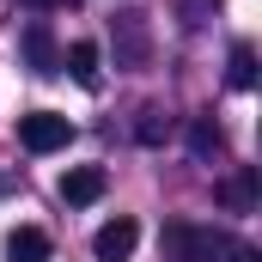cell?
Segmentation results:
<instances>
[{"instance_id":"8992f818","label":"cell","mask_w":262,"mask_h":262,"mask_svg":"<svg viewBox=\"0 0 262 262\" xmlns=\"http://www.w3.org/2000/svg\"><path fill=\"white\" fill-rule=\"evenodd\" d=\"M18 43H25V61H31V73H55V61H61V55H55L49 25H25V37H18Z\"/></svg>"},{"instance_id":"6da1fadb","label":"cell","mask_w":262,"mask_h":262,"mask_svg":"<svg viewBox=\"0 0 262 262\" xmlns=\"http://www.w3.org/2000/svg\"><path fill=\"white\" fill-rule=\"evenodd\" d=\"M165 244L177 250V262H262L244 238H232V232H195V226H171L165 232Z\"/></svg>"},{"instance_id":"4fadbf2b","label":"cell","mask_w":262,"mask_h":262,"mask_svg":"<svg viewBox=\"0 0 262 262\" xmlns=\"http://www.w3.org/2000/svg\"><path fill=\"white\" fill-rule=\"evenodd\" d=\"M25 6H37V12H49V6H67V0H25Z\"/></svg>"},{"instance_id":"30bf717a","label":"cell","mask_w":262,"mask_h":262,"mask_svg":"<svg viewBox=\"0 0 262 262\" xmlns=\"http://www.w3.org/2000/svg\"><path fill=\"white\" fill-rule=\"evenodd\" d=\"M220 201H226L232 213H250V207H256V171H250V165H244V171H232V177L220 183Z\"/></svg>"},{"instance_id":"52a82bcc","label":"cell","mask_w":262,"mask_h":262,"mask_svg":"<svg viewBox=\"0 0 262 262\" xmlns=\"http://www.w3.org/2000/svg\"><path fill=\"white\" fill-rule=\"evenodd\" d=\"M189 152H195L201 165H213V159L226 152V128H220L213 116H195V122H189Z\"/></svg>"},{"instance_id":"9c48e42d","label":"cell","mask_w":262,"mask_h":262,"mask_svg":"<svg viewBox=\"0 0 262 262\" xmlns=\"http://www.w3.org/2000/svg\"><path fill=\"white\" fill-rule=\"evenodd\" d=\"M67 73H73V85L98 92V85H104V73H98V43H73V49H67Z\"/></svg>"},{"instance_id":"7c38bea8","label":"cell","mask_w":262,"mask_h":262,"mask_svg":"<svg viewBox=\"0 0 262 262\" xmlns=\"http://www.w3.org/2000/svg\"><path fill=\"white\" fill-rule=\"evenodd\" d=\"M165 134H171V122H159V110H140V140L146 146H159Z\"/></svg>"},{"instance_id":"ba28073f","label":"cell","mask_w":262,"mask_h":262,"mask_svg":"<svg viewBox=\"0 0 262 262\" xmlns=\"http://www.w3.org/2000/svg\"><path fill=\"white\" fill-rule=\"evenodd\" d=\"M6 262H49V232L18 226V232L6 238Z\"/></svg>"},{"instance_id":"3957f363","label":"cell","mask_w":262,"mask_h":262,"mask_svg":"<svg viewBox=\"0 0 262 262\" xmlns=\"http://www.w3.org/2000/svg\"><path fill=\"white\" fill-rule=\"evenodd\" d=\"M110 31H116V67H146V55H152V43H146V18H140V12H122Z\"/></svg>"},{"instance_id":"5b68a950","label":"cell","mask_w":262,"mask_h":262,"mask_svg":"<svg viewBox=\"0 0 262 262\" xmlns=\"http://www.w3.org/2000/svg\"><path fill=\"white\" fill-rule=\"evenodd\" d=\"M104 189H110V177H104L98 165H79V171H67V177H61V201H67V207H92Z\"/></svg>"},{"instance_id":"277c9868","label":"cell","mask_w":262,"mask_h":262,"mask_svg":"<svg viewBox=\"0 0 262 262\" xmlns=\"http://www.w3.org/2000/svg\"><path fill=\"white\" fill-rule=\"evenodd\" d=\"M134 244H140V226H134V220H110V226H98L92 256H98V262H128Z\"/></svg>"},{"instance_id":"7a4b0ae2","label":"cell","mask_w":262,"mask_h":262,"mask_svg":"<svg viewBox=\"0 0 262 262\" xmlns=\"http://www.w3.org/2000/svg\"><path fill=\"white\" fill-rule=\"evenodd\" d=\"M67 140H73V122L55 116V110H31V116H18V146H25V152H61Z\"/></svg>"},{"instance_id":"8fae6325","label":"cell","mask_w":262,"mask_h":262,"mask_svg":"<svg viewBox=\"0 0 262 262\" xmlns=\"http://www.w3.org/2000/svg\"><path fill=\"white\" fill-rule=\"evenodd\" d=\"M226 85H232V92H250V85H256V49H250V43H232V61H226Z\"/></svg>"}]
</instances>
